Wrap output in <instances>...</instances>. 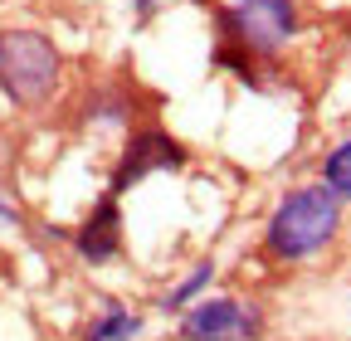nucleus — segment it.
<instances>
[{"instance_id": "2", "label": "nucleus", "mask_w": 351, "mask_h": 341, "mask_svg": "<svg viewBox=\"0 0 351 341\" xmlns=\"http://www.w3.org/2000/svg\"><path fill=\"white\" fill-rule=\"evenodd\" d=\"M341 225H346V205L322 181H302V186L283 190V200L269 210L258 249H263L269 264L298 268V264L322 259V253L341 239Z\"/></svg>"}, {"instance_id": "8", "label": "nucleus", "mask_w": 351, "mask_h": 341, "mask_svg": "<svg viewBox=\"0 0 351 341\" xmlns=\"http://www.w3.org/2000/svg\"><path fill=\"white\" fill-rule=\"evenodd\" d=\"M215 283V259H200V264H191V273H181V278H176L166 292H161V312L166 317H181L186 307H195L200 303V297H205V288Z\"/></svg>"}, {"instance_id": "13", "label": "nucleus", "mask_w": 351, "mask_h": 341, "mask_svg": "<svg viewBox=\"0 0 351 341\" xmlns=\"http://www.w3.org/2000/svg\"><path fill=\"white\" fill-rule=\"evenodd\" d=\"M346 327H351V297H346Z\"/></svg>"}, {"instance_id": "12", "label": "nucleus", "mask_w": 351, "mask_h": 341, "mask_svg": "<svg viewBox=\"0 0 351 341\" xmlns=\"http://www.w3.org/2000/svg\"><path fill=\"white\" fill-rule=\"evenodd\" d=\"M156 5H161V0H132V10H137V20H152V15H156Z\"/></svg>"}, {"instance_id": "3", "label": "nucleus", "mask_w": 351, "mask_h": 341, "mask_svg": "<svg viewBox=\"0 0 351 341\" xmlns=\"http://www.w3.org/2000/svg\"><path fill=\"white\" fill-rule=\"evenodd\" d=\"M64 49L34 25L0 29V93L15 112H44L64 88Z\"/></svg>"}, {"instance_id": "11", "label": "nucleus", "mask_w": 351, "mask_h": 341, "mask_svg": "<svg viewBox=\"0 0 351 341\" xmlns=\"http://www.w3.org/2000/svg\"><path fill=\"white\" fill-rule=\"evenodd\" d=\"M0 225H10V229H20V225H25V215L15 210V200H5V195H0Z\"/></svg>"}, {"instance_id": "4", "label": "nucleus", "mask_w": 351, "mask_h": 341, "mask_svg": "<svg viewBox=\"0 0 351 341\" xmlns=\"http://www.w3.org/2000/svg\"><path fill=\"white\" fill-rule=\"evenodd\" d=\"M186 161H191L186 142H176L166 127L147 122V127H137V132L122 142V156H117L112 176H108V195H112V200H122L137 181L161 176V170H166V176H171V170H186Z\"/></svg>"}, {"instance_id": "9", "label": "nucleus", "mask_w": 351, "mask_h": 341, "mask_svg": "<svg viewBox=\"0 0 351 341\" xmlns=\"http://www.w3.org/2000/svg\"><path fill=\"white\" fill-rule=\"evenodd\" d=\"M322 186H327L341 205H351V137L332 142V151L322 156Z\"/></svg>"}, {"instance_id": "7", "label": "nucleus", "mask_w": 351, "mask_h": 341, "mask_svg": "<svg viewBox=\"0 0 351 341\" xmlns=\"http://www.w3.org/2000/svg\"><path fill=\"white\" fill-rule=\"evenodd\" d=\"M147 331V317L142 312H132L127 303H103L93 317L83 322L78 341H137Z\"/></svg>"}, {"instance_id": "10", "label": "nucleus", "mask_w": 351, "mask_h": 341, "mask_svg": "<svg viewBox=\"0 0 351 341\" xmlns=\"http://www.w3.org/2000/svg\"><path fill=\"white\" fill-rule=\"evenodd\" d=\"M83 117H88V122H112V127H117V122H127V98H122V93L98 88L93 98L83 103Z\"/></svg>"}, {"instance_id": "6", "label": "nucleus", "mask_w": 351, "mask_h": 341, "mask_svg": "<svg viewBox=\"0 0 351 341\" xmlns=\"http://www.w3.org/2000/svg\"><path fill=\"white\" fill-rule=\"evenodd\" d=\"M69 244H73L78 259H83V264H93V268L112 264L117 253H122V200L103 195V200L83 215V225L69 234Z\"/></svg>"}, {"instance_id": "5", "label": "nucleus", "mask_w": 351, "mask_h": 341, "mask_svg": "<svg viewBox=\"0 0 351 341\" xmlns=\"http://www.w3.org/2000/svg\"><path fill=\"white\" fill-rule=\"evenodd\" d=\"M181 341H258L263 336V307L249 297H200L195 307L176 317Z\"/></svg>"}, {"instance_id": "1", "label": "nucleus", "mask_w": 351, "mask_h": 341, "mask_svg": "<svg viewBox=\"0 0 351 341\" xmlns=\"http://www.w3.org/2000/svg\"><path fill=\"white\" fill-rule=\"evenodd\" d=\"M302 34V5L298 0H215V64L234 78L254 83V68L278 59Z\"/></svg>"}]
</instances>
